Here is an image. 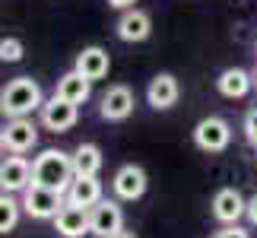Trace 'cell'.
I'll return each mask as SVG.
<instances>
[{"label": "cell", "instance_id": "2", "mask_svg": "<svg viewBox=\"0 0 257 238\" xmlns=\"http://www.w3.org/2000/svg\"><path fill=\"white\" fill-rule=\"evenodd\" d=\"M35 108H42V89H38L35 79L19 76V79H13V83H7L0 89V111L10 114L13 121L26 117Z\"/></svg>", "mask_w": 257, "mask_h": 238}, {"label": "cell", "instance_id": "24", "mask_svg": "<svg viewBox=\"0 0 257 238\" xmlns=\"http://www.w3.org/2000/svg\"><path fill=\"white\" fill-rule=\"evenodd\" d=\"M248 216H251V222L257 225V197H251V200H248Z\"/></svg>", "mask_w": 257, "mask_h": 238}, {"label": "cell", "instance_id": "16", "mask_svg": "<svg viewBox=\"0 0 257 238\" xmlns=\"http://www.w3.org/2000/svg\"><path fill=\"white\" fill-rule=\"evenodd\" d=\"M117 35L124 42H143L150 35V16L143 10H127V13L117 19Z\"/></svg>", "mask_w": 257, "mask_h": 238}, {"label": "cell", "instance_id": "12", "mask_svg": "<svg viewBox=\"0 0 257 238\" xmlns=\"http://www.w3.org/2000/svg\"><path fill=\"white\" fill-rule=\"evenodd\" d=\"M67 203L83 206V210H92L95 203H102V184H98V178H73L70 191H67Z\"/></svg>", "mask_w": 257, "mask_h": 238}, {"label": "cell", "instance_id": "8", "mask_svg": "<svg viewBox=\"0 0 257 238\" xmlns=\"http://www.w3.org/2000/svg\"><path fill=\"white\" fill-rule=\"evenodd\" d=\"M54 229L61 232L64 238H80L89 229V210H83V206H73V203H64V210L54 216Z\"/></svg>", "mask_w": 257, "mask_h": 238}, {"label": "cell", "instance_id": "6", "mask_svg": "<svg viewBox=\"0 0 257 238\" xmlns=\"http://www.w3.org/2000/svg\"><path fill=\"white\" fill-rule=\"evenodd\" d=\"M42 124L48 127V131H54V134L70 131V127L76 124V105H70V102H64V98L54 95L51 102L42 105Z\"/></svg>", "mask_w": 257, "mask_h": 238}, {"label": "cell", "instance_id": "1", "mask_svg": "<svg viewBox=\"0 0 257 238\" xmlns=\"http://www.w3.org/2000/svg\"><path fill=\"white\" fill-rule=\"evenodd\" d=\"M32 184L48 187V191H70L73 184V159L61 150H45L32 162Z\"/></svg>", "mask_w": 257, "mask_h": 238}, {"label": "cell", "instance_id": "19", "mask_svg": "<svg viewBox=\"0 0 257 238\" xmlns=\"http://www.w3.org/2000/svg\"><path fill=\"white\" fill-rule=\"evenodd\" d=\"M248 89H251V76L244 70H238V67H229V70L219 76V92L229 95V98H241Z\"/></svg>", "mask_w": 257, "mask_h": 238}, {"label": "cell", "instance_id": "23", "mask_svg": "<svg viewBox=\"0 0 257 238\" xmlns=\"http://www.w3.org/2000/svg\"><path fill=\"white\" fill-rule=\"evenodd\" d=\"M216 238H248V232L244 229H238V225H229V229H222Z\"/></svg>", "mask_w": 257, "mask_h": 238}, {"label": "cell", "instance_id": "18", "mask_svg": "<svg viewBox=\"0 0 257 238\" xmlns=\"http://www.w3.org/2000/svg\"><path fill=\"white\" fill-rule=\"evenodd\" d=\"M70 159H73V175L76 178H95V172L102 168V153H98V146H92V143H83Z\"/></svg>", "mask_w": 257, "mask_h": 238}, {"label": "cell", "instance_id": "15", "mask_svg": "<svg viewBox=\"0 0 257 238\" xmlns=\"http://www.w3.org/2000/svg\"><path fill=\"white\" fill-rule=\"evenodd\" d=\"M32 181V165L23 156H13L4 162V191H29Z\"/></svg>", "mask_w": 257, "mask_h": 238}, {"label": "cell", "instance_id": "9", "mask_svg": "<svg viewBox=\"0 0 257 238\" xmlns=\"http://www.w3.org/2000/svg\"><path fill=\"white\" fill-rule=\"evenodd\" d=\"M241 213H248V203H244V197L235 191V187H225V191L216 194V200H213V216L219 222H238V216Z\"/></svg>", "mask_w": 257, "mask_h": 238}, {"label": "cell", "instance_id": "5", "mask_svg": "<svg viewBox=\"0 0 257 238\" xmlns=\"http://www.w3.org/2000/svg\"><path fill=\"white\" fill-rule=\"evenodd\" d=\"M124 225V213L121 206L111 203V200H102L89 210V229H92L98 238H108V235H117Z\"/></svg>", "mask_w": 257, "mask_h": 238}, {"label": "cell", "instance_id": "22", "mask_svg": "<svg viewBox=\"0 0 257 238\" xmlns=\"http://www.w3.org/2000/svg\"><path fill=\"white\" fill-rule=\"evenodd\" d=\"M244 134H248V140L257 146V108L248 111V117H244Z\"/></svg>", "mask_w": 257, "mask_h": 238}, {"label": "cell", "instance_id": "28", "mask_svg": "<svg viewBox=\"0 0 257 238\" xmlns=\"http://www.w3.org/2000/svg\"><path fill=\"white\" fill-rule=\"evenodd\" d=\"M4 146H7V143H4V134H0V150H4Z\"/></svg>", "mask_w": 257, "mask_h": 238}, {"label": "cell", "instance_id": "4", "mask_svg": "<svg viewBox=\"0 0 257 238\" xmlns=\"http://www.w3.org/2000/svg\"><path fill=\"white\" fill-rule=\"evenodd\" d=\"M194 140L206 153H219V150L229 146L232 131H229V124H225L222 117H203V121L197 124V131H194Z\"/></svg>", "mask_w": 257, "mask_h": 238}, {"label": "cell", "instance_id": "26", "mask_svg": "<svg viewBox=\"0 0 257 238\" xmlns=\"http://www.w3.org/2000/svg\"><path fill=\"white\" fill-rule=\"evenodd\" d=\"M108 238H134L131 232H117V235H108Z\"/></svg>", "mask_w": 257, "mask_h": 238}, {"label": "cell", "instance_id": "13", "mask_svg": "<svg viewBox=\"0 0 257 238\" xmlns=\"http://www.w3.org/2000/svg\"><path fill=\"white\" fill-rule=\"evenodd\" d=\"M76 73L80 76H86L89 83L92 79H102L105 73H108V51L105 48H83V54L76 57Z\"/></svg>", "mask_w": 257, "mask_h": 238}, {"label": "cell", "instance_id": "17", "mask_svg": "<svg viewBox=\"0 0 257 238\" xmlns=\"http://www.w3.org/2000/svg\"><path fill=\"white\" fill-rule=\"evenodd\" d=\"M54 95L64 98V102H70V105H80V102H86V98H89V79L80 76L76 70L64 73L61 79H57V92Z\"/></svg>", "mask_w": 257, "mask_h": 238}, {"label": "cell", "instance_id": "7", "mask_svg": "<svg viewBox=\"0 0 257 238\" xmlns=\"http://www.w3.org/2000/svg\"><path fill=\"white\" fill-rule=\"evenodd\" d=\"M111 184H114V194L121 197V200H137V197H143V191H146V172L140 165H124V168H117Z\"/></svg>", "mask_w": 257, "mask_h": 238}, {"label": "cell", "instance_id": "3", "mask_svg": "<svg viewBox=\"0 0 257 238\" xmlns=\"http://www.w3.org/2000/svg\"><path fill=\"white\" fill-rule=\"evenodd\" d=\"M23 210L32 216V219H54V216L64 210V203H61V194L57 191H48V187L32 184L26 191V197H23Z\"/></svg>", "mask_w": 257, "mask_h": 238}, {"label": "cell", "instance_id": "29", "mask_svg": "<svg viewBox=\"0 0 257 238\" xmlns=\"http://www.w3.org/2000/svg\"><path fill=\"white\" fill-rule=\"evenodd\" d=\"M254 83H257V73H254Z\"/></svg>", "mask_w": 257, "mask_h": 238}, {"label": "cell", "instance_id": "10", "mask_svg": "<svg viewBox=\"0 0 257 238\" xmlns=\"http://www.w3.org/2000/svg\"><path fill=\"white\" fill-rule=\"evenodd\" d=\"M131 111H134V95L127 86H111L102 95V117H108V121H124Z\"/></svg>", "mask_w": 257, "mask_h": 238}, {"label": "cell", "instance_id": "20", "mask_svg": "<svg viewBox=\"0 0 257 238\" xmlns=\"http://www.w3.org/2000/svg\"><path fill=\"white\" fill-rule=\"evenodd\" d=\"M19 222V203L13 197H0V235L10 232Z\"/></svg>", "mask_w": 257, "mask_h": 238}, {"label": "cell", "instance_id": "11", "mask_svg": "<svg viewBox=\"0 0 257 238\" xmlns=\"http://www.w3.org/2000/svg\"><path fill=\"white\" fill-rule=\"evenodd\" d=\"M35 140H38V131H35L32 121H26V117H19V121H10L7 131H4V143H7V150H13V153L32 150Z\"/></svg>", "mask_w": 257, "mask_h": 238}, {"label": "cell", "instance_id": "21", "mask_svg": "<svg viewBox=\"0 0 257 238\" xmlns=\"http://www.w3.org/2000/svg\"><path fill=\"white\" fill-rule=\"evenodd\" d=\"M23 57V42L19 38H0V61L16 64Z\"/></svg>", "mask_w": 257, "mask_h": 238}, {"label": "cell", "instance_id": "14", "mask_svg": "<svg viewBox=\"0 0 257 238\" xmlns=\"http://www.w3.org/2000/svg\"><path fill=\"white\" fill-rule=\"evenodd\" d=\"M146 98L153 108H172L178 102V79L172 73H159L146 89Z\"/></svg>", "mask_w": 257, "mask_h": 238}, {"label": "cell", "instance_id": "25", "mask_svg": "<svg viewBox=\"0 0 257 238\" xmlns=\"http://www.w3.org/2000/svg\"><path fill=\"white\" fill-rule=\"evenodd\" d=\"M108 4H111V7H117V10H127L131 4H137V0H108Z\"/></svg>", "mask_w": 257, "mask_h": 238}, {"label": "cell", "instance_id": "27", "mask_svg": "<svg viewBox=\"0 0 257 238\" xmlns=\"http://www.w3.org/2000/svg\"><path fill=\"white\" fill-rule=\"evenodd\" d=\"M0 191H4V165H0Z\"/></svg>", "mask_w": 257, "mask_h": 238}]
</instances>
